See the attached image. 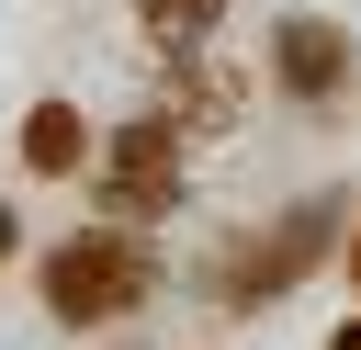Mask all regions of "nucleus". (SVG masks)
Returning <instances> with one entry per match:
<instances>
[{
	"mask_svg": "<svg viewBox=\"0 0 361 350\" xmlns=\"http://www.w3.org/2000/svg\"><path fill=\"white\" fill-rule=\"evenodd\" d=\"M271 68H282V90L327 102V90L350 79V34H338V23H316V11H293V23H271Z\"/></svg>",
	"mask_w": 361,
	"mask_h": 350,
	"instance_id": "20e7f679",
	"label": "nucleus"
},
{
	"mask_svg": "<svg viewBox=\"0 0 361 350\" xmlns=\"http://www.w3.org/2000/svg\"><path fill=\"white\" fill-rule=\"evenodd\" d=\"M0 248H11V215H0Z\"/></svg>",
	"mask_w": 361,
	"mask_h": 350,
	"instance_id": "1a4fd4ad",
	"label": "nucleus"
},
{
	"mask_svg": "<svg viewBox=\"0 0 361 350\" xmlns=\"http://www.w3.org/2000/svg\"><path fill=\"white\" fill-rule=\"evenodd\" d=\"M327 350H361V316H350V327H338V339H327Z\"/></svg>",
	"mask_w": 361,
	"mask_h": 350,
	"instance_id": "0eeeda50",
	"label": "nucleus"
},
{
	"mask_svg": "<svg viewBox=\"0 0 361 350\" xmlns=\"http://www.w3.org/2000/svg\"><path fill=\"white\" fill-rule=\"evenodd\" d=\"M102 203H124V215H158V203H180V135H169L158 113H135V124L102 147Z\"/></svg>",
	"mask_w": 361,
	"mask_h": 350,
	"instance_id": "7ed1b4c3",
	"label": "nucleus"
},
{
	"mask_svg": "<svg viewBox=\"0 0 361 350\" xmlns=\"http://www.w3.org/2000/svg\"><path fill=\"white\" fill-rule=\"evenodd\" d=\"M135 23H147V34H169V45H192V34H214V23H226V0H135Z\"/></svg>",
	"mask_w": 361,
	"mask_h": 350,
	"instance_id": "423d86ee",
	"label": "nucleus"
},
{
	"mask_svg": "<svg viewBox=\"0 0 361 350\" xmlns=\"http://www.w3.org/2000/svg\"><path fill=\"white\" fill-rule=\"evenodd\" d=\"M23 158H34L45 181H56V169H79V158H90V135H79V113H68V102H34V124H23Z\"/></svg>",
	"mask_w": 361,
	"mask_h": 350,
	"instance_id": "39448f33",
	"label": "nucleus"
},
{
	"mask_svg": "<svg viewBox=\"0 0 361 350\" xmlns=\"http://www.w3.org/2000/svg\"><path fill=\"white\" fill-rule=\"evenodd\" d=\"M158 294V260L124 237V226H102V237H68L56 260H45V305L68 316V327H90V316H135Z\"/></svg>",
	"mask_w": 361,
	"mask_h": 350,
	"instance_id": "f257e3e1",
	"label": "nucleus"
},
{
	"mask_svg": "<svg viewBox=\"0 0 361 350\" xmlns=\"http://www.w3.org/2000/svg\"><path fill=\"white\" fill-rule=\"evenodd\" d=\"M338 237V192H316V203H293L282 215V237H259V248H237L226 260V305H271V294H293L305 282V260Z\"/></svg>",
	"mask_w": 361,
	"mask_h": 350,
	"instance_id": "f03ea898",
	"label": "nucleus"
},
{
	"mask_svg": "<svg viewBox=\"0 0 361 350\" xmlns=\"http://www.w3.org/2000/svg\"><path fill=\"white\" fill-rule=\"evenodd\" d=\"M350 294H361V226H350Z\"/></svg>",
	"mask_w": 361,
	"mask_h": 350,
	"instance_id": "6e6552de",
	"label": "nucleus"
}]
</instances>
